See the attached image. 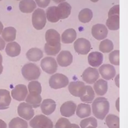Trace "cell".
<instances>
[{
  "label": "cell",
  "mask_w": 128,
  "mask_h": 128,
  "mask_svg": "<svg viewBox=\"0 0 128 128\" xmlns=\"http://www.w3.org/2000/svg\"><path fill=\"white\" fill-rule=\"evenodd\" d=\"M119 50H114L111 52L109 54V60L112 64L118 66L120 64Z\"/></svg>",
  "instance_id": "40"
},
{
  "label": "cell",
  "mask_w": 128,
  "mask_h": 128,
  "mask_svg": "<svg viewBox=\"0 0 128 128\" xmlns=\"http://www.w3.org/2000/svg\"></svg>",
  "instance_id": "54"
},
{
  "label": "cell",
  "mask_w": 128,
  "mask_h": 128,
  "mask_svg": "<svg viewBox=\"0 0 128 128\" xmlns=\"http://www.w3.org/2000/svg\"><path fill=\"white\" fill-rule=\"evenodd\" d=\"M88 126H91L96 128L98 126V122L96 118L93 116L89 117L82 120L80 122L81 128H86Z\"/></svg>",
  "instance_id": "37"
},
{
  "label": "cell",
  "mask_w": 128,
  "mask_h": 128,
  "mask_svg": "<svg viewBox=\"0 0 128 128\" xmlns=\"http://www.w3.org/2000/svg\"><path fill=\"white\" fill-rule=\"evenodd\" d=\"M54 2H55L56 3H60L61 2H64L65 0H52Z\"/></svg>",
  "instance_id": "49"
},
{
  "label": "cell",
  "mask_w": 128,
  "mask_h": 128,
  "mask_svg": "<svg viewBox=\"0 0 128 128\" xmlns=\"http://www.w3.org/2000/svg\"><path fill=\"white\" fill-rule=\"evenodd\" d=\"M99 72L103 78L110 80L113 78L116 74L114 66L110 64H104L98 68Z\"/></svg>",
  "instance_id": "13"
},
{
  "label": "cell",
  "mask_w": 128,
  "mask_h": 128,
  "mask_svg": "<svg viewBox=\"0 0 128 128\" xmlns=\"http://www.w3.org/2000/svg\"><path fill=\"white\" fill-rule=\"evenodd\" d=\"M56 103L54 100L51 98L44 100L40 104V108L42 112L46 116L50 115L55 110Z\"/></svg>",
  "instance_id": "18"
},
{
  "label": "cell",
  "mask_w": 128,
  "mask_h": 128,
  "mask_svg": "<svg viewBox=\"0 0 128 128\" xmlns=\"http://www.w3.org/2000/svg\"><path fill=\"white\" fill-rule=\"evenodd\" d=\"M86 128H95L94 126H88L87 127H86Z\"/></svg>",
  "instance_id": "51"
},
{
  "label": "cell",
  "mask_w": 128,
  "mask_h": 128,
  "mask_svg": "<svg viewBox=\"0 0 128 128\" xmlns=\"http://www.w3.org/2000/svg\"><path fill=\"white\" fill-rule=\"evenodd\" d=\"M18 113L20 117L26 120H30L34 116V114L32 106L24 102H22L18 105Z\"/></svg>",
  "instance_id": "8"
},
{
  "label": "cell",
  "mask_w": 128,
  "mask_h": 128,
  "mask_svg": "<svg viewBox=\"0 0 128 128\" xmlns=\"http://www.w3.org/2000/svg\"><path fill=\"white\" fill-rule=\"evenodd\" d=\"M50 0H35L36 4L40 8H46L49 4Z\"/></svg>",
  "instance_id": "42"
},
{
  "label": "cell",
  "mask_w": 128,
  "mask_h": 128,
  "mask_svg": "<svg viewBox=\"0 0 128 128\" xmlns=\"http://www.w3.org/2000/svg\"><path fill=\"white\" fill-rule=\"evenodd\" d=\"M75 51L80 54H86L90 51L91 44L89 40L84 38H79L74 42Z\"/></svg>",
  "instance_id": "7"
},
{
  "label": "cell",
  "mask_w": 128,
  "mask_h": 128,
  "mask_svg": "<svg viewBox=\"0 0 128 128\" xmlns=\"http://www.w3.org/2000/svg\"><path fill=\"white\" fill-rule=\"evenodd\" d=\"M94 92L90 86H86V90L84 94L80 96L81 101L87 103H92L94 98Z\"/></svg>",
  "instance_id": "30"
},
{
  "label": "cell",
  "mask_w": 128,
  "mask_h": 128,
  "mask_svg": "<svg viewBox=\"0 0 128 128\" xmlns=\"http://www.w3.org/2000/svg\"><path fill=\"white\" fill-rule=\"evenodd\" d=\"M16 30L12 26H8L4 28L2 34L4 40L8 42H11L16 39Z\"/></svg>",
  "instance_id": "28"
},
{
  "label": "cell",
  "mask_w": 128,
  "mask_h": 128,
  "mask_svg": "<svg viewBox=\"0 0 128 128\" xmlns=\"http://www.w3.org/2000/svg\"><path fill=\"white\" fill-rule=\"evenodd\" d=\"M42 98L40 94L36 92H29V94L26 96V102L31 105L32 108H37L40 105Z\"/></svg>",
  "instance_id": "19"
},
{
  "label": "cell",
  "mask_w": 128,
  "mask_h": 128,
  "mask_svg": "<svg viewBox=\"0 0 128 128\" xmlns=\"http://www.w3.org/2000/svg\"><path fill=\"white\" fill-rule=\"evenodd\" d=\"M116 108L117 110L119 112V98H118L117 100L116 101Z\"/></svg>",
  "instance_id": "47"
},
{
  "label": "cell",
  "mask_w": 128,
  "mask_h": 128,
  "mask_svg": "<svg viewBox=\"0 0 128 128\" xmlns=\"http://www.w3.org/2000/svg\"><path fill=\"white\" fill-rule=\"evenodd\" d=\"M26 86L22 84L16 85L12 90L11 94L14 99L18 101L24 100L28 95Z\"/></svg>",
  "instance_id": "11"
},
{
  "label": "cell",
  "mask_w": 128,
  "mask_h": 128,
  "mask_svg": "<svg viewBox=\"0 0 128 128\" xmlns=\"http://www.w3.org/2000/svg\"><path fill=\"white\" fill-rule=\"evenodd\" d=\"M110 110V103L104 97L96 98L92 103V112L94 116L103 120Z\"/></svg>",
  "instance_id": "1"
},
{
  "label": "cell",
  "mask_w": 128,
  "mask_h": 128,
  "mask_svg": "<svg viewBox=\"0 0 128 128\" xmlns=\"http://www.w3.org/2000/svg\"><path fill=\"white\" fill-rule=\"evenodd\" d=\"M4 29V26L2 24V22L0 21V34H2V30Z\"/></svg>",
  "instance_id": "48"
},
{
  "label": "cell",
  "mask_w": 128,
  "mask_h": 128,
  "mask_svg": "<svg viewBox=\"0 0 128 128\" xmlns=\"http://www.w3.org/2000/svg\"><path fill=\"white\" fill-rule=\"evenodd\" d=\"M71 124L68 119L64 118H59L55 124V128H72Z\"/></svg>",
  "instance_id": "38"
},
{
  "label": "cell",
  "mask_w": 128,
  "mask_h": 128,
  "mask_svg": "<svg viewBox=\"0 0 128 128\" xmlns=\"http://www.w3.org/2000/svg\"><path fill=\"white\" fill-rule=\"evenodd\" d=\"M73 56L68 50H62L57 56L56 60L58 64L62 67L70 66L72 62Z\"/></svg>",
  "instance_id": "15"
},
{
  "label": "cell",
  "mask_w": 128,
  "mask_h": 128,
  "mask_svg": "<svg viewBox=\"0 0 128 128\" xmlns=\"http://www.w3.org/2000/svg\"><path fill=\"white\" fill-rule=\"evenodd\" d=\"M77 116L81 118L90 116L91 114V107L89 104H80L76 110Z\"/></svg>",
  "instance_id": "26"
},
{
  "label": "cell",
  "mask_w": 128,
  "mask_h": 128,
  "mask_svg": "<svg viewBox=\"0 0 128 128\" xmlns=\"http://www.w3.org/2000/svg\"><path fill=\"white\" fill-rule=\"evenodd\" d=\"M88 60L90 65L93 67H98L102 62L103 54L98 52H93L89 54Z\"/></svg>",
  "instance_id": "20"
},
{
  "label": "cell",
  "mask_w": 128,
  "mask_h": 128,
  "mask_svg": "<svg viewBox=\"0 0 128 128\" xmlns=\"http://www.w3.org/2000/svg\"><path fill=\"white\" fill-rule=\"evenodd\" d=\"M40 72L38 66L32 63L26 64L22 68V74L24 78L28 80L38 79L40 75Z\"/></svg>",
  "instance_id": "2"
},
{
  "label": "cell",
  "mask_w": 128,
  "mask_h": 128,
  "mask_svg": "<svg viewBox=\"0 0 128 128\" xmlns=\"http://www.w3.org/2000/svg\"><path fill=\"white\" fill-rule=\"evenodd\" d=\"M36 7L34 0H22L19 3L20 10L24 13H31Z\"/></svg>",
  "instance_id": "24"
},
{
  "label": "cell",
  "mask_w": 128,
  "mask_h": 128,
  "mask_svg": "<svg viewBox=\"0 0 128 128\" xmlns=\"http://www.w3.org/2000/svg\"><path fill=\"white\" fill-rule=\"evenodd\" d=\"M106 22V25L110 30H117L120 28V16L115 14L108 16Z\"/></svg>",
  "instance_id": "29"
},
{
  "label": "cell",
  "mask_w": 128,
  "mask_h": 128,
  "mask_svg": "<svg viewBox=\"0 0 128 128\" xmlns=\"http://www.w3.org/2000/svg\"><path fill=\"white\" fill-rule=\"evenodd\" d=\"M40 66L44 72L48 74L54 73L58 69V64L56 60L50 56L46 57L41 60Z\"/></svg>",
  "instance_id": "6"
},
{
  "label": "cell",
  "mask_w": 128,
  "mask_h": 128,
  "mask_svg": "<svg viewBox=\"0 0 128 128\" xmlns=\"http://www.w3.org/2000/svg\"><path fill=\"white\" fill-rule=\"evenodd\" d=\"M6 46V43L4 40L2 38L0 37V50H3Z\"/></svg>",
  "instance_id": "43"
},
{
  "label": "cell",
  "mask_w": 128,
  "mask_h": 128,
  "mask_svg": "<svg viewBox=\"0 0 128 128\" xmlns=\"http://www.w3.org/2000/svg\"><path fill=\"white\" fill-rule=\"evenodd\" d=\"M8 127L9 128H28V125L25 120L19 117H16L10 121Z\"/></svg>",
  "instance_id": "32"
},
{
  "label": "cell",
  "mask_w": 128,
  "mask_h": 128,
  "mask_svg": "<svg viewBox=\"0 0 128 128\" xmlns=\"http://www.w3.org/2000/svg\"><path fill=\"white\" fill-rule=\"evenodd\" d=\"M46 43L50 45H56L60 43V38L59 33L54 29L46 30L45 34Z\"/></svg>",
  "instance_id": "17"
},
{
  "label": "cell",
  "mask_w": 128,
  "mask_h": 128,
  "mask_svg": "<svg viewBox=\"0 0 128 128\" xmlns=\"http://www.w3.org/2000/svg\"><path fill=\"white\" fill-rule=\"evenodd\" d=\"M71 8L70 5L67 2H64L58 4L56 6V12L59 20L67 18L70 14Z\"/></svg>",
  "instance_id": "14"
},
{
  "label": "cell",
  "mask_w": 128,
  "mask_h": 128,
  "mask_svg": "<svg viewBox=\"0 0 128 128\" xmlns=\"http://www.w3.org/2000/svg\"><path fill=\"white\" fill-rule=\"evenodd\" d=\"M76 38V31L73 28L65 30L62 34V42L64 44L72 43Z\"/></svg>",
  "instance_id": "27"
},
{
  "label": "cell",
  "mask_w": 128,
  "mask_h": 128,
  "mask_svg": "<svg viewBox=\"0 0 128 128\" xmlns=\"http://www.w3.org/2000/svg\"><path fill=\"white\" fill-rule=\"evenodd\" d=\"M68 78L62 74L56 73L52 76L49 79L50 87L55 90L66 87L68 85Z\"/></svg>",
  "instance_id": "4"
},
{
  "label": "cell",
  "mask_w": 128,
  "mask_h": 128,
  "mask_svg": "<svg viewBox=\"0 0 128 128\" xmlns=\"http://www.w3.org/2000/svg\"><path fill=\"white\" fill-rule=\"evenodd\" d=\"M1 0H0V1H1Z\"/></svg>",
  "instance_id": "53"
},
{
  "label": "cell",
  "mask_w": 128,
  "mask_h": 128,
  "mask_svg": "<svg viewBox=\"0 0 128 128\" xmlns=\"http://www.w3.org/2000/svg\"><path fill=\"white\" fill-rule=\"evenodd\" d=\"M93 14L91 10L85 8L80 11L78 14V19L80 22L83 23L89 22L92 18Z\"/></svg>",
  "instance_id": "33"
},
{
  "label": "cell",
  "mask_w": 128,
  "mask_h": 128,
  "mask_svg": "<svg viewBox=\"0 0 128 128\" xmlns=\"http://www.w3.org/2000/svg\"><path fill=\"white\" fill-rule=\"evenodd\" d=\"M99 78V73L96 68L88 67L82 74V80L88 84L94 83Z\"/></svg>",
  "instance_id": "10"
},
{
  "label": "cell",
  "mask_w": 128,
  "mask_h": 128,
  "mask_svg": "<svg viewBox=\"0 0 128 128\" xmlns=\"http://www.w3.org/2000/svg\"><path fill=\"white\" fill-rule=\"evenodd\" d=\"M92 2H97L98 0H90Z\"/></svg>",
  "instance_id": "52"
},
{
  "label": "cell",
  "mask_w": 128,
  "mask_h": 128,
  "mask_svg": "<svg viewBox=\"0 0 128 128\" xmlns=\"http://www.w3.org/2000/svg\"><path fill=\"white\" fill-rule=\"evenodd\" d=\"M32 24L34 27L38 30L42 29L46 24V16L44 10L36 9L32 15Z\"/></svg>",
  "instance_id": "5"
},
{
  "label": "cell",
  "mask_w": 128,
  "mask_h": 128,
  "mask_svg": "<svg viewBox=\"0 0 128 128\" xmlns=\"http://www.w3.org/2000/svg\"><path fill=\"white\" fill-rule=\"evenodd\" d=\"M61 48L60 43L56 45H50L46 43L44 46V51L48 56H55L60 51Z\"/></svg>",
  "instance_id": "34"
},
{
  "label": "cell",
  "mask_w": 128,
  "mask_h": 128,
  "mask_svg": "<svg viewBox=\"0 0 128 128\" xmlns=\"http://www.w3.org/2000/svg\"><path fill=\"white\" fill-rule=\"evenodd\" d=\"M0 128H6V123L1 119H0Z\"/></svg>",
  "instance_id": "45"
},
{
  "label": "cell",
  "mask_w": 128,
  "mask_h": 128,
  "mask_svg": "<svg viewBox=\"0 0 128 128\" xmlns=\"http://www.w3.org/2000/svg\"><path fill=\"white\" fill-rule=\"evenodd\" d=\"M28 92H36L40 94L42 92V86L36 80H32L28 84Z\"/></svg>",
  "instance_id": "39"
},
{
  "label": "cell",
  "mask_w": 128,
  "mask_h": 128,
  "mask_svg": "<svg viewBox=\"0 0 128 128\" xmlns=\"http://www.w3.org/2000/svg\"><path fill=\"white\" fill-rule=\"evenodd\" d=\"M114 48L112 42L108 39L102 40L99 45V50L100 52L104 53L110 52Z\"/></svg>",
  "instance_id": "35"
},
{
  "label": "cell",
  "mask_w": 128,
  "mask_h": 128,
  "mask_svg": "<svg viewBox=\"0 0 128 128\" xmlns=\"http://www.w3.org/2000/svg\"><path fill=\"white\" fill-rule=\"evenodd\" d=\"M2 57L1 54H0V74L2 73L3 70V66H2Z\"/></svg>",
  "instance_id": "44"
},
{
  "label": "cell",
  "mask_w": 128,
  "mask_h": 128,
  "mask_svg": "<svg viewBox=\"0 0 128 128\" xmlns=\"http://www.w3.org/2000/svg\"><path fill=\"white\" fill-rule=\"evenodd\" d=\"M20 46L16 42H11L8 43L5 49L7 55L10 57H15L18 56L20 52Z\"/></svg>",
  "instance_id": "22"
},
{
  "label": "cell",
  "mask_w": 128,
  "mask_h": 128,
  "mask_svg": "<svg viewBox=\"0 0 128 128\" xmlns=\"http://www.w3.org/2000/svg\"><path fill=\"white\" fill-rule=\"evenodd\" d=\"M27 58L32 62L40 60L43 56V52L41 50L36 48H31L26 53Z\"/></svg>",
  "instance_id": "25"
},
{
  "label": "cell",
  "mask_w": 128,
  "mask_h": 128,
  "mask_svg": "<svg viewBox=\"0 0 128 128\" xmlns=\"http://www.w3.org/2000/svg\"><path fill=\"white\" fill-rule=\"evenodd\" d=\"M56 6H52L46 10V16L48 20L52 22H56L59 20L56 12Z\"/></svg>",
  "instance_id": "36"
},
{
  "label": "cell",
  "mask_w": 128,
  "mask_h": 128,
  "mask_svg": "<svg viewBox=\"0 0 128 128\" xmlns=\"http://www.w3.org/2000/svg\"><path fill=\"white\" fill-rule=\"evenodd\" d=\"M68 89L70 94L72 96L80 97L84 92L86 85L82 82H72L68 84Z\"/></svg>",
  "instance_id": "9"
},
{
  "label": "cell",
  "mask_w": 128,
  "mask_h": 128,
  "mask_svg": "<svg viewBox=\"0 0 128 128\" xmlns=\"http://www.w3.org/2000/svg\"><path fill=\"white\" fill-rule=\"evenodd\" d=\"M120 6L119 4H117L116 6H112L110 10L108 12V16L112 15V14H119L120 13Z\"/></svg>",
  "instance_id": "41"
},
{
  "label": "cell",
  "mask_w": 128,
  "mask_h": 128,
  "mask_svg": "<svg viewBox=\"0 0 128 128\" xmlns=\"http://www.w3.org/2000/svg\"><path fill=\"white\" fill-rule=\"evenodd\" d=\"M76 108V104L72 101H67L62 104L60 108V112L62 116L70 117L75 113Z\"/></svg>",
  "instance_id": "16"
},
{
  "label": "cell",
  "mask_w": 128,
  "mask_h": 128,
  "mask_svg": "<svg viewBox=\"0 0 128 128\" xmlns=\"http://www.w3.org/2000/svg\"><path fill=\"white\" fill-rule=\"evenodd\" d=\"M72 128H80V126L75 124H72Z\"/></svg>",
  "instance_id": "50"
},
{
  "label": "cell",
  "mask_w": 128,
  "mask_h": 128,
  "mask_svg": "<svg viewBox=\"0 0 128 128\" xmlns=\"http://www.w3.org/2000/svg\"><path fill=\"white\" fill-rule=\"evenodd\" d=\"M114 82L116 84V85L119 88V74H118L114 79Z\"/></svg>",
  "instance_id": "46"
},
{
  "label": "cell",
  "mask_w": 128,
  "mask_h": 128,
  "mask_svg": "<svg viewBox=\"0 0 128 128\" xmlns=\"http://www.w3.org/2000/svg\"><path fill=\"white\" fill-rule=\"evenodd\" d=\"M108 88V82L106 80L100 78L94 84V89L98 96H102L107 92Z\"/></svg>",
  "instance_id": "23"
},
{
  "label": "cell",
  "mask_w": 128,
  "mask_h": 128,
  "mask_svg": "<svg viewBox=\"0 0 128 128\" xmlns=\"http://www.w3.org/2000/svg\"><path fill=\"white\" fill-rule=\"evenodd\" d=\"M106 123L108 128H120L119 117L112 114H108L106 118Z\"/></svg>",
  "instance_id": "31"
},
{
  "label": "cell",
  "mask_w": 128,
  "mask_h": 128,
  "mask_svg": "<svg viewBox=\"0 0 128 128\" xmlns=\"http://www.w3.org/2000/svg\"><path fill=\"white\" fill-rule=\"evenodd\" d=\"M108 30L103 24H98L94 25L92 28V34L97 40H102L107 36Z\"/></svg>",
  "instance_id": "12"
},
{
  "label": "cell",
  "mask_w": 128,
  "mask_h": 128,
  "mask_svg": "<svg viewBox=\"0 0 128 128\" xmlns=\"http://www.w3.org/2000/svg\"><path fill=\"white\" fill-rule=\"evenodd\" d=\"M32 128H53L52 121L44 114L36 116L30 122Z\"/></svg>",
  "instance_id": "3"
},
{
  "label": "cell",
  "mask_w": 128,
  "mask_h": 128,
  "mask_svg": "<svg viewBox=\"0 0 128 128\" xmlns=\"http://www.w3.org/2000/svg\"><path fill=\"white\" fill-rule=\"evenodd\" d=\"M11 97L10 92L6 90H0V110H6L8 108L10 102Z\"/></svg>",
  "instance_id": "21"
}]
</instances>
